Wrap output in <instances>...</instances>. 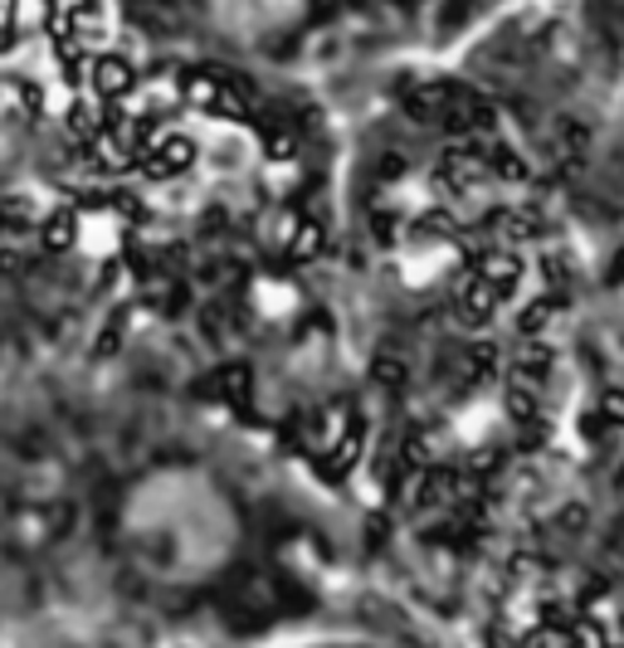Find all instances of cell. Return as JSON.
Here are the masks:
<instances>
[{"instance_id":"obj_3","label":"cell","mask_w":624,"mask_h":648,"mask_svg":"<svg viewBox=\"0 0 624 648\" xmlns=\"http://www.w3.org/2000/svg\"><path fill=\"white\" fill-rule=\"evenodd\" d=\"M468 273H478L483 283L493 288L498 298H513L517 288H522V278H527V263L517 259V253H507V249H498V253H483V259L474 263Z\"/></svg>"},{"instance_id":"obj_4","label":"cell","mask_w":624,"mask_h":648,"mask_svg":"<svg viewBox=\"0 0 624 648\" xmlns=\"http://www.w3.org/2000/svg\"><path fill=\"white\" fill-rule=\"evenodd\" d=\"M356 459H361V429H347V435L317 459V473H323L327 482H341L356 468Z\"/></svg>"},{"instance_id":"obj_6","label":"cell","mask_w":624,"mask_h":648,"mask_svg":"<svg viewBox=\"0 0 624 648\" xmlns=\"http://www.w3.org/2000/svg\"><path fill=\"white\" fill-rule=\"evenodd\" d=\"M449 492H458V478L449 473V468H419L415 478V507H435L444 502Z\"/></svg>"},{"instance_id":"obj_7","label":"cell","mask_w":624,"mask_h":648,"mask_svg":"<svg viewBox=\"0 0 624 648\" xmlns=\"http://www.w3.org/2000/svg\"><path fill=\"white\" fill-rule=\"evenodd\" d=\"M327 249V230H323V220H298L293 225V245H288V259L293 263H308V259H317V253Z\"/></svg>"},{"instance_id":"obj_9","label":"cell","mask_w":624,"mask_h":648,"mask_svg":"<svg viewBox=\"0 0 624 648\" xmlns=\"http://www.w3.org/2000/svg\"><path fill=\"white\" fill-rule=\"evenodd\" d=\"M503 410H507L513 425H532V419H537V396H532L527 386H507L503 390Z\"/></svg>"},{"instance_id":"obj_10","label":"cell","mask_w":624,"mask_h":648,"mask_svg":"<svg viewBox=\"0 0 624 648\" xmlns=\"http://www.w3.org/2000/svg\"><path fill=\"white\" fill-rule=\"evenodd\" d=\"M468 376L474 380L498 376V347H493V341H468Z\"/></svg>"},{"instance_id":"obj_2","label":"cell","mask_w":624,"mask_h":648,"mask_svg":"<svg viewBox=\"0 0 624 648\" xmlns=\"http://www.w3.org/2000/svg\"><path fill=\"white\" fill-rule=\"evenodd\" d=\"M449 308H454V317H458V327L478 332V327H488V322H493V312H498V293H493V288L483 283L478 273H468L464 283L454 288Z\"/></svg>"},{"instance_id":"obj_16","label":"cell","mask_w":624,"mask_h":648,"mask_svg":"<svg viewBox=\"0 0 624 648\" xmlns=\"http://www.w3.org/2000/svg\"><path fill=\"white\" fill-rule=\"evenodd\" d=\"M376 380H380V386H400V380H405V366H400V361H376Z\"/></svg>"},{"instance_id":"obj_12","label":"cell","mask_w":624,"mask_h":648,"mask_svg":"<svg viewBox=\"0 0 624 648\" xmlns=\"http://www.w3.org/2000/svg\"><path fill=\"white\" fill-rule=\"evenodd\" d=\"M264 157H269V161H293V157H298V142H293V137L288 132H269V137H264Z\"/></svg>"},{"instance_id":"obj_14","label":"cell","mask_w":624,"mask_h":648,"mask_svg":"<svg viewBox=\"0 0 624 648\" xmlns=\"http://www.w3.org/2000/svg\"><path fill=\"white\" fill-rule=\"evenodd\" d=\"M601 415H605V425H624V390H605Z\"/></svg>"},{"instance_id":"obj_5","label":"cell","mask_w":624,"mask_h":648,"mask_svg":"<svg viewBox=\"0 0 624 648\" xmlns=\"http://www.w3.org/2000/svg\"><path fill=\"white\" fill-rule=\"evenodd\" d=\"M562 288H552V293H546V288H542V298H532L527 302V308H522V317H517V332L522 337H542L546 332V327H552V317L556 312H562Z\"/></svg>"},{"instance_id":"obj_8","label":"cell","mask_w":624,"mask_h":648,"mask_svg":"<svg viewBox=\"0 0 624 648\" xmlns=\"http://www.w3.org/2000/svg\"><path fill=\"white\" fill-rule=\"evenodd\" d=\"M478 157L488 161L498 176H507V181H527V161H522L507 142H478Z\"/></svg>"},{"instance_id":"obj_1","label":"cell","mask_w":624,"mask_h":648,"mask_svg":"<svg viewBox=\"0 0 624 648\" xmlns=\"http://www.w3.org/2000/svg\"><path fill=\"white\" fill-rule=\"evenodd\" d=\"M122 537L132 561L157 580L206 576L220 556V507L190 473H157L132 488L122 512Z\"/></svg>"},{"instance_id":"obj_13","label":"cell","mask_w":624,"mask_h":648,"mask_svg":"<svg viewBox=\"0 0 624 648\" xmlns=\"http://www.w3.org/2000/svg\"><path fill=\"white\" fill-rule=\"evenodd\" d=\"M517 371L537 380L542 371H552V351H546V347H532V351H527V356H522V361H517Z\"/></svg>"},{"instance_id":"obj_15","label":"cell","mask_w":624,"mask_h":648,"mask_svg":"<svg viewBox=\"0 0 624 648\" xmlns=\"http://www.w3.org/2000/svg\"><path fill=\"white\" fill-rule=\"evenodd\" d=\"M215 112H220V118H229V122H245L249 118V103H239V98H215Z\"/></svg>"},{"instance_id":"obj_11","label":"cell","mask_w":624,"mask_h":648,"mask_svg":"<svg viewBox=\"0 0 624 648\" xmlns=\"http://www.w3.org/2000/svg\"><path fill=\"white\" fill-rule=\"evenodd\" d=\"M444 98H449V88H439V83L415 88V93H410V112H415V118H439V112L449 108Z\"/></svg>"}]
</instances>
